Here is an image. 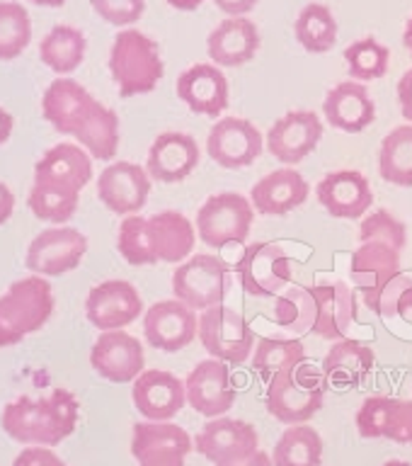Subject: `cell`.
Here are the masks:
<instances>
[{
	"label": "cell",
	"instance_id": "obj_1",
	"mask_svg": "<svg viewBox=\"0 0 412 466\" xmlns=\"http://www.w3.org/2000/svg\"><path fill=\"white\" fill-rule=\"evenodd\" d=\"M44 119L65 137H73L93 158L112 160L119 151V116L95 100L73 78L51 80L42 97Z\"/></svg>",
	"mask_w": 412,
	"mask_h": 466
},
{
	"label": "cell",
	"instance_id": "obj_2",
	"mask_svg": "<svg viewBox=\"0 0 412 466\" xmlns=\"http://www.w3.org/2000/svg\"><path fill=\"white\" fill-rule=\"evenodd\" d=\"M80 403L68 389L46 396H20L3 408L0 422L10 440L27 447H56L75 432Z\"/></svg>",
	"mask_w": 412,
	"mask_h": 466
},
{
	"label": "cell",
	"instance_id": "obj_3",
	"mask_svg": "<svg viewBox=\"0 0 412 466\" xmlns=\"http://www.w3.org/2000/svg\"><path fill=\"white\" fill-rule=\"evenodd\" d=\"M56 309L46 277L29 275L13 282L0 297V350L13 348L27 335L42 330Z\"/></svg>",
	"mask_w": 412,
	"mask_h": 466
},
{
	"label": "cell",
	"instance_id": "obj_4",
	"mask_svg": "<svg viewBox=\"0 0 412 466\" xmlns=\"http://www.w3.org/2000/svg\"><path fill=\"white\" fill-rule=\"evenodd\" d=\"M109 73L122 97L153 93L166 73L158 42L138 29H122L109 51Z\"/></svg>",
	"mask_w": 412,
	"mask_h": 466
},
{
	"label": "cell",
	"instance_id": "obj_5",
	"mask_svg": "<svg viewBox=\"0 0 412 466\" xmlns=\"http://www.w3.org/2000/svg\"><path fill=\"white\" fill-rule=\"evenodd\" d=\"M327 386L330 384L323 370L316 371V367L301 362L269 379L265 403H267L269 415L279 422L301 425L311 420L323 408Z\"/></svg>",
	"mask_w": 412,
	"mask_h": 466
},
{
	"label": "cell",
	"instance_id": "obj_6",
	"mask_svg": "<svg viewBox=\"0 0 412 466\" xmlns=\"http://www.w3.org/2000/svg\"><path fill=\"white\" fill-rule=\"evenodd\" d=\"M255 207L238 192L211 195L196 211V233L209 248H226L246 243L253 228Z\"/></svg>",
	"mask_w": 412,
	"mask_h": 466
},
{
	"label": "cell",
	"instance_id": "obj_7",
	"mask_svg": "<svg viewBox=\"0 0 412 466\" xmlns=\"http://www.w3.org/2000/svg\"><path fill=\"white\" fill-rule=\"evenodd\" d=\"M231 289V269L216 255H192L173 272V294L195 311L224 304Z\"/></svg>",
	"mask_w": 412,
	"mask_h": 466
},
{
	"label": "cell",
	"instance_id": "obj_8",
	"mask_svg": "<svg viewBox=\"0 0 412 466\" xmlns=\"http://www.w3.org/2000/svg\"><path fill=\"white\" fill-rule=\"evenodd\" d=\"M199 340L211 357L231 364L246 362L255 348V333L246 316L224 304L199 313Z\"/></svg>",
	"mask_w": 412,
	"mask_h": 466
},
{
	"label": "cell",
	"instance_id": "obj_9",
	"mask_svg": "<svg viewBox=\"0 0 412 466\" xmlns=\"http://www.w3.org/2000/svg\"><path fill=\"white\" fill-rule=\"evenodd\" d=\"M87 253L85 233L73 226H51L36 233L29 243L25 265L32 275L39 277H64L83 262Z\"/></svg>",
	"mask_w": 412,
	"mask_h": 466
},
{
	"label": "cell",
	"instance_id": "obj_10",
	"mask_svg": "<svg viewBox=\"0 0 412 466\" xmlns=\"http://www.w3.org/2000/svg\"><path fill=\"white\" fill-rule=\"evenodd\" d=\"M240 287L257 299L279 297L294 277V265L282 246L276 243H253L236 265Z\"/></svg>",
	"mask_w": 412,
	"mask_h": 466
},
{
	"label": "cell",
	"instance_id": "obj_11",
	"mask_svg": "<svg viewBox=\"0 0 412 466\" xmlns=\"http://www.w3.org/2000/svg\"><path fill=\"white\" fill-rule=\"evenodd\" d=\"M400 253L398 248L388 246L384 240H364L362 246L352 253L349 262V277L357 289L362 291L364 304L369 311H378V299L384 289L403 275L400 269Z\"/></svg>",
	"mask_w": 412,
	"mask_h": 466
},
{
	"label": "cell",
	"instance_id": "obj_12",
	"mask_svg": "<svg viewBox=\"0 0 412 466\" xmlns=\"http://www.w3.org/2000/svg\"><path fill=\"white\" fill-rule=\"evenodd\" d=\"M195 440L170 420H146L134 425L131 454L138 466H185Z\"/></svg>",
	"mask_w": 412,
	"mask_h": 466
},
{
	"label": "cell",
	"instance_id": "obj_13",
	"mask_svg": "<svg viewBox=\"0 0 412 466\" xmlns=\"http://www.w3.org/2000/svg\"><path fill=\"white\" fill-rule=\"evenodd\" d=\"M260 447V435L255 425L236 418H209L204 428L196 432L195 450L206 457L211 464H228L255 454Z\"/></svg>",
	"mask_w": 412,
	"mask_h": 466
},
{
	"label": "cell",
	"instance_id": "obj_14",
	"mask_svg": "<svg viewBox=\"0 0 412 466\" xmlns=\"http://www.w3.org/2000/svg\"><path fill=\"white\" fill-rule=\"evenodd\" d=\"M262 134L243 116H224L209 129L206 151L211 160L228 170L253 166L262 156Z\"/></svg>",
	"mask_w": 412,
	"mask_h": 466
},
{
	"label": "cell",
	"instance_id": "obj_15",
	"mask_svg": "<svg viewBox=\"0 0 412 466\" xmlns=\"http://www.w3.org/2000/svg\"><path fill=\"white\" fill-rule=\"evenodd\" d=\"M151 195L148 170L129 160H116L97 177V197L112 214L131 217L144 209Z\"/></svg>",
	"mask_w": 412,
	"mask_h": 466
},
{
	"label": "cell",
	"instance_id": "obj_16",
	"mask_svg": "<svg viewBox=\"0 0 412 466\" xmlns=\"http://www.w3.org/2000/svg\"><path fill=\"white\" fill-rule=\"evenodd\" d=\"M144 335L160 352H180L199 335V319L180 299H166L146 311Z\"/></svg>",
	"mask_w": 412,
	"mask_h": 466
},
{
	"label": "cell",
	"instance_id": "obj_17",
	"mask_svg": "<svg viewBox=\"0 0 412 466\" xmlns=\"http://www.w3.org/2000/svg\"><path fill=\"white\" fill-rule=\"evenodd\" d=\"M323 122L311 109H294L279 116L267 131V151L284 166H296L318 148Z\"/></svg>",
	"mask_w": 412,
	"mask_h": 466
},
{
	"label": "cell",
	"instance_id": "obj_18",
	"mask_svg": "<svg viewBox=\"0 0 412 466\" xmlns=\"http://www.w3.org/2000/svg\"><path fill=\"white\" fill-rule=\"evenodd\" d=\"M90 364L112 384H129L146 367L144 345L126 330H102L90 350Z\"/></svg>",
	"mask_w": 412,
	"mask_h": 466
},
{
	"label": "cell",
	"instance_id": "obj_19",
	"mask_svg": "<svg viewBox=\"0 0 412 466\" xmlns=\"http://www.w3.org/2000/svg\"><path fill=\"white\" fill-rule=\"evenodd\" d=\"M144 311V299L136 287L124 279H107L90 289L85 316L97 330H122Z\"/></svg>",
	"mask_w": 412,
	"mask_h": 466
},
{
	"label": "cell",
	"instance_id": "obj_20",
	"mask_svg": "<svg viewBox=\"0 0 412 466\" xmlns=\"http://www.w3.org/2000/svg\"><path fill=\"white\" fill-rule=\"evenodd\" d=\"M185 389H187V403L204 418L226 415L238 399V391L233 389L228 364L216 357L196 364L195 370L189 371Z\"/></svg>",
	"mask_w": 412,
	"mask_h": 466
},
{
	"label": "cell",
	"instance_id": "obj_21",
	"mask_svg": "<svg viewBox=\"0 0 412 466\" xmlns=\"http://www.w3.org/2000/svg\"><path fill=\"white\" fill-rule=\"evenodd\" d=\"M131 399L146 420H173L187 403V389L173 371L144 370L134 381Z\"/></svg>",
	"mask_w": 412,
	"mask_h": 466
},
{
	"label": "cell",
	"instance_id": "obj_22",
	"mask_svg": "<svg viewBox=\"0 0 412 466\" xmlns=\"http://www.w3.org/2000/svg\"><path fill=\"white\" fill-rule=\"evenodd\" d=\"M93 177V156L75 144H56L36 160L35 182L80 195Z\"/></svg>",
	"mask_w": 412,
	"mask_h": 466
},
{
	"label": "cell",
	"instance_id": "obj_23",
	"mask_svg": "<svg viewBox=\"0 0 412 466\" xmlns=\"http://www.w3.org/2000/svg\"><path fill=\"white\" fill-rule=\"evenodd\" d=\"M357 430L364 440H393L398 444L412 442V400L393 396H371L357 413Z\"/></svg>",
	"mask_w": 412,
	"mask_h": 466
},
{
	"label": "cell",
	"instance_id": "obj_24",
	"mask_svg": "<svg viewBox=\"0 0 412 466\" xmlns=\"http://www.w3.org/2000/svg\"><path fill=\"white\" fill-rule=\"evenodd\" d=\"M199 158L202 153L195 137L182 131H166L148 148L146 170L158 182H182L195 173Z\"/></svg>",
	"mask_w": 412,
	"mask_h": 466
},
{
	"label": "cell",
	"instance_id": "obj_25",
	"mask_svg": "<svg viewBox=\"0 0 412 466\" xmlns=\"http://www.w3.org/2000/svg\"><path fill=\"white\" fill-rule=\"evenodd\" d=\"M316 195L327 214L335 218H359L374 204V189H371L367 175H362L359 170L327 173L318 182Z\"/></svg>",
	"mask_w": 412,
	"mask_h": 466
},
{
	"label": "cell",
	"instance_id": "obj_26",
	"mask_svg": "<svg viewBox=\"0 0 412 466\" xmlns=\"http://www.w3.org/2000/svg\"><path fill=\"white\" fill-rule=\"evenodd\" d=\"M177 97L195 115L221 116L228 107V80L216 64H195L177 78Z\"/></svg>",
	"mask_w": 412,
	"mask_h": 466
},
{
	"label": "cell",
	"instance_id": "obj_27",
	"mask_svg": "<svg viewBox=\"0 0 412 466\" xmlns=\"http://www.w3.org/2000/svg\"><path fill=\"white\" fill-rule=\"evenodd\" d=\"M323 115L333 129H340L345 134H362L377 119V102L364 83L345 80L326 95Z\"/></svg>",
	"mask_w": 412,
	"mask_h": 466
},
{
	"label": "cell",
	"instance_id": "obj_28",
	"mask_svg": "<svg viewBox=\"0 0 412 466\" xmlns=\"http://www.w3.org/2000/svg\"><path fill=\"white\" fill-rule=\"evenodd\" d=\"M311 195V185L294 167H279L275 173L265 175L250 189V202L262 217H286Z\"/></svg>",
	"mask_w": 412,
	"mask_h": 466
},
{
	"label": "cell",
	"instance_id": "obj_29",
	"mask_svg": "<svg viewBox=\"0 0 412 466\" xmlns=\"http://www.w3.org/2000/svg\"><path fill=\"white\" fill-rule=\"evenodd\" d=\"M260 29L255 27L253 20L246 17H228L216 29H211L206 39L209 58L216 66L236 68L247 61H253L255 54L260 51Z\"/></svg>",
	"mask_w": 412,
	"mask_h": 466
},
{
	"label": "cell",
	"instance_id": "obj_30",
	"mask_svg": "<svg viewBox=\"0 0 412 466\" xmlns=\"http://www.w3.org/2000/svg\"><path fill=\"white\" fill-rule=\"evenodd\" d=\"M316 301H318V319L313 326V333L323 340H345V335L357 320V291H352L347 282L316 284L313 287Z\"/></svg>",
	"mask_w": 412,
	"mask_h": 466
},
{
	"label": "cell",
	"instance_id": "obj_31",
	"mask_svg": "<svg viewBox=\"0 0 412 466\" xmlns=\"http://www.w3.org/2000/svg\"><path fill=\"white\" fill-rule=\"evenodd\" d=\"M377 364V355L369 345L359 340H337L323 360V374L327 384L337 389H359L367 384L371 370Z\"/></svg>",
	"mask_w": 412,
	"mask_h": 466
},
{
	"label": "cell",
	"instance_id": "obj_32",
	"mask_svg": "<svg viewBox=\"0 0 412 466\" xmlns=\"http://www.w3.org/2000/svg\"><path fill=\"white\" fill-rule=\"evenodd\" d=\"M148 228H151L153 250H156L160 262L187 260L195 250V226L182 211L166 209L160 214H153L148 218Z\"/></svg>",
	"mask_w": 412,
	"mask_h": 466
},
{
	"label": "cell",
	"instance_id": "obj_33",
	"mask_svg": "<svg viewBox=\"0 0 412 466\" xmlns=\"http://www.w3.org/2000/svg\"><path fill=\"white\" fill-rule=\"evenodd\" d=\"M87 39L78 27L71 25H56L46 32L39 44V58L46 68L58 76H71L85 58Z\"/></svg>",
	"mask_w": 412,
	"mask_h": 466
},
{
	"label": "cell",
	"instance_id": "obj_34",
	"mask_svg": "<svg viewBox=\"0 0 412 466\" xmlns=\"http://www.w3.org/2000/svg\"><path fill=\"white\" fill-rule=\"evenodd\" d=\"M275 466H320L323 464V437L318 430L301 425H289L276 440L272 451Z\"/></svg>",
	"mask_w": 412,
	"mask_h": 466
},
{
	"label": "cell",
	"instance_id": "obj_35",
	"mask_svg": "<svg viewBox=\"0 0 412 466\" xmlns=\"http://www.w3.org/2000/svg\"><path fill=\"white\" fill-rule=\"evenodd\" d=\"M378 173L386 182L412 187V124L388 131L378 148Z\"/></svg>",
	"mask_w": 412,
	"mask_h": 466
},
{
	"label": "cell",
	"instance_id": "obj_36",
	"mask_svg": "<svg viewBox=\"0 0 412 466\" xmlns=\"http://www.w3.org/2000/svg\"><path fill=\"white\" fill-rule=\"evenodd\" d=\"M294 32H296L298 44L308 54H327L337 42V20L333 10L323 3H308L298 13Z\"/></svg>",
	"mask_w": 412,
	"mask_h": 466
},
{
	"label": "cell",
	"instance_id": "obj_37",
	"mask_svg": "<svg viewBox=\"0 0 412 466\" xmlns=\"http://www.w3.org/2000/svg\"><path fill=\"white\" fill-rule=\"evenodd\" d=\"M275 323L289 333H313L316 319H318V301L313 294V287H289L282 291L275 301Z\"/></svg>",
	"mask_w": 412,
	"mask_h": 466
},
{
	"label": "cell",
	"instance_id": "obj_38",
	"mask_svg": "<svg viewBox=\"0 0 412 466\" xmlns=\"http://www.w3.org/2000/svg\"><path fill=\"white\" fill-rule=\"evenodd\" d=\"M301 362H306L304 342L294 338H262L253 355V370L262 381H269L282 370L296 367Z\"/></svg>",
	"mask_w": 412,
	"mask_h": 466
},
{
	"label": "cell",
	"instance_id": "obj_39",
	"mask_svg": "<svg viewBox=\"0 0 412 466\" xmlns=\"http://www.w3.org/2000/svg\"><path fill=\"white\" fill-rule=\"evenodd\" d=\"M345 64L352 78L357 80H378L384 78L391 66V51L378 42L377 36L357 39L345 49Z\"/></svg>",
	"mask_w": 412,
	"mask_h": 466
},
{
	"label": "cell",
	"instance_id": "obj_40",
	"mask_svg": "<svg viewBox=\"0 0 412 466\" xmlns=\"http://www.w3.org/2000/svg\"><path fill=\"white\" fill-rule=\"evenodd\" d=\"M32 42V20L27 7L0 0V61H13Z\"/></svg>",
	"mask_w": 412,
	"mask_h": 466
},
{
	"label": "cell",
	"instance_id": "obj_41",
	"mask_svg": "<svg viewBox=\"0 0 412 466\" xmlns=\"http://www.w3.org/2000/svg\"><path fill=\"white\" fill-rule=\"evenodd\" d=\"M116 248H119V255H122L124 260L134 265V268L160 262L156 250H153L148 218H144L141 214L124 217L122 226H119V236H116Z\"/></svg>",
	"mask_w": 412,
	"mask_h": 466
},
{
	"label": "cell",
	"instance_id": "obj_42",
	"mask_svg": "<svg viewBox=\"0 0 412 466\" xmlns=\"http://www.w3.org/2000/svg\"><path fill=\"white\" fill-rule=\"evenodd\" d=\"M80 195L73 192H61V189L46 187V185H32L27 197L29 211L35 214L39 221H49V224H65L68 218L78 211Z\"/></svg>",
	"mask_w": 412,
	"mask_h": 466
},
{
	"label": "cell",
	"instance_id": "obj_43",
	"mask_svg": "<svg viewBox=\"0 0 412 466\" xmlns=\"http://www.w3.org/2000/svg\"><path fill=\"white\" fill-rule=\"evenodd\" d=\"M406 224L393 217L388 209L371 211L369 217L362 221V226H359V240L362 243L364 240H384L388 246L403 250L406 248Z\"/></svg>",
	"mask_w": 412,
	"mask_h": 466
},
{
	"label": "cell",
	"instance_id": "obj_44",
	"mask_svg": "<svg viewBox=\"0 0 412 466\" xmlns=\"http://www.w3.org/2000/svg\"><path fill=\"white\" fill-rule=\"evenodd\" d=\"M378 316L381 319H403L412 323V277L398 275L384 289L378 299Z\"/></svg>",
	"mask_w": 412,
	"mask_h": 466
},
{
	"label": "cell",
	"instance_id": "obj_45",
	"mask_svg": "<svg viewBox=\"0 0 412 466\" xmlns=\"http://www.w3.org/2000/svg\"><path fill=\"white\" fill-rule=\"evenodd\" d=\"M90 5L102 20L115 27H129L141 20L146 0H90Z\"/></svg>",
	"mask_w": 412,
	"mask_h": 466
},
{
	"label": "cell",
	"instance_id": "obj_46",
	"mask_svg": "<svg viewBox=\"0 0 412 466\" xmlns=\"http://www.w3.org/2000/svg\"><path fill=\"white\" fill-rule=\"evenodd\" d=\"M13 466H68L56 451L49 447H25L15 457Z\"/></svg>",
	"mask_w": 412,
	"mask_h": 466
},
{
	"label": "cell",
	"instance_id": "obj_47",
	"mask_svg": "<svg viewBox=\"0 0 412 466\" xmlns=\"http://www.w3.org/2000/svg\"><path fill=\"white\" fill-rule=\"evenodd\" d=\"M398 102L403 116L412 124V68L403 73V78L398 80Z\"/></svg>",
	"mask_w": 412,
	"mask_h": 466
},
{
	"label": "cell",
	"instance_id": "obj_48",
	"mask_svg": "<svg viewBox=\"0 0 412 466\" xmlns=\"http://www.w3.org/2000/svg\"><path fill=\"white\" fill-rule=\"evenodd\" d=\"M214 3H216L218 10H224L231 17H243L257 5V0H214Z\"/></svg>",
	"mask_w": 412,
	"mask_h": 466
},
{
	"label": "cell",
	"instance_id": "obj_49",
	"mask_svg": "<svg viewBox=\"0 0 412 466\" xmlns=\"http://www.w3.org/2000/svg\"><path fill=\"white\" fill-rule=\"evenodd\" d=\"M13 211H15L13 189L7 187L5 182H0V226L5 224L7 218L13 217Z\"/></svg>",
	"mask_w": 412,
	"mask_h": 466
},
{
	"label": "cell",
	"instance_id": "obj_50",
	"mask_svg": "<svg viewBox=\"0 0 412 466\" xmlns=\"http://www.w3.org/2000/svg\"><path fill=\"white\" fill-rule=\"evenodd\" d=\"M216 466H275L272 464V457H269L267 451L257 450L255 454L246 459H238V461H228V464H216Z\"/></svg>",
	"mask_w": 412,
	"mask_h": 466
},
{
	"label": "cell",
	"instance_id": "obj_51",
	"mask_svg": "<svg viewBox=\"0 0 412 466\" xmlns=\"http://www.w3.org/2000/svg\"><path fill=\"white\" fill-rule=\"evenodd\" d=\"M15 129V116L7 109L0 107V146L7 144V138L13 137Z\"/></svg>",
	"mask_w": 412,
	"mask_h": 466
},
{
	"label": "cell",
	"instance_id": "obj_52",
	"mask_svg": "<svg viewBox=\"0 0 412 466\" xmlns=\"http://www.w3.org/2000/svg\"><path fill=\"white\" fill-rule=\"evenodd\" d=\"M206 0H167V5L175 7V10H185V13H192L196 7H202Z\"/></svg>",
	"mask_w": 412,
	"mask_h": 466
},
{
	"label": "cell",
	"instance_id": "obj_53",
	"mask_svg": "<svg viewBox=\"0 0 412 466\" xmlns=\"http://www.w3.org/2000/svg\"><path fill=\"white\" fill-rule=\"evenodd\" d=\"M403 46H406V49L410 51V56H412V17H410V20H407L406 32H403Z\"/></svg>",
	"mask_w": 412,
	"mask_h": 466
},
{
	"label": "cell",
	"instance_id": "obj_54",
	"mask_svg": "<svg viewBox=\"0 0 412 466\" xmlns=\"http://www.w3.org/2000/svg\"><path fill=\"white\" fill-rule=\"evenodd\" d=\"M29 3H35L39 7H61L65 5V0H29Z\"/></svg>",
	"mask_w": 412,
	"mask_h": 466
},
{
	"label": "cell",
	"instance_id": "obj_55",
	"mask_svg": "<svg viewBox=\"0 0 412 466\" xmlns=\"http://www.w3.org/2000/svg\"><path fill=\"white\" fill-rule=\"evenodd\" d=\"M384 466H412L410 461H403V459H391V461H386Z\"/></svg>",
	"mask_w": 412,
	"mask_h": 466
}]
</instances>
